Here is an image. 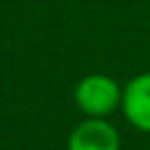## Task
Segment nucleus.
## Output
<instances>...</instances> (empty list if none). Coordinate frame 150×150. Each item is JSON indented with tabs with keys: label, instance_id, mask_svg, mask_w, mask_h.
I'll return each instance as SVG.
<instances>
[{
	"label": "nucleus",
	"instance_id": "7ed1b4c3",
	"mask_svg": "<svg viewBox=\"0 0 150 150\" xmlns=\"http://www.w3.org/2000/svg\"><path fill=\"white\" fill-rule=\"evenodd\" d=\"M122 112L130 126L150 135V71L135 75L124 86Z\"/></svg>",
	"mask_w": 150,
	"mask_h": 150
},
{
	"label": "nucleus",
	"instance_id": "f257e3e1",
	"mask_svg": "<svg viewBox=\"0 0 150 150\" xmlns=\"http://www.w3.org/2000/svg\"><path fill=\"white\" fill-rule=\"evenodd\" d=\"M124 86L106 73H88L75 86V104L86 117H108L122 108Z\"/></svg>",
	"mask_w": 150,
	"mask_h": 150
},
{
	"label": "nucleus",
	"instance_id": "f03ea898",
	"mask_svg": "<svg viewBox=\"0 0 150 150\" xmlns=\"http://www.w3.org/2000/svg\"><path fill=\"white\" fill-rule=\"evenodd\" d=\"M119 132L106 117H86L71 130L66 150H119Z\"/></svg>",
	"mask_w": 150,
	"mask_h": 150
}]
</instances>
